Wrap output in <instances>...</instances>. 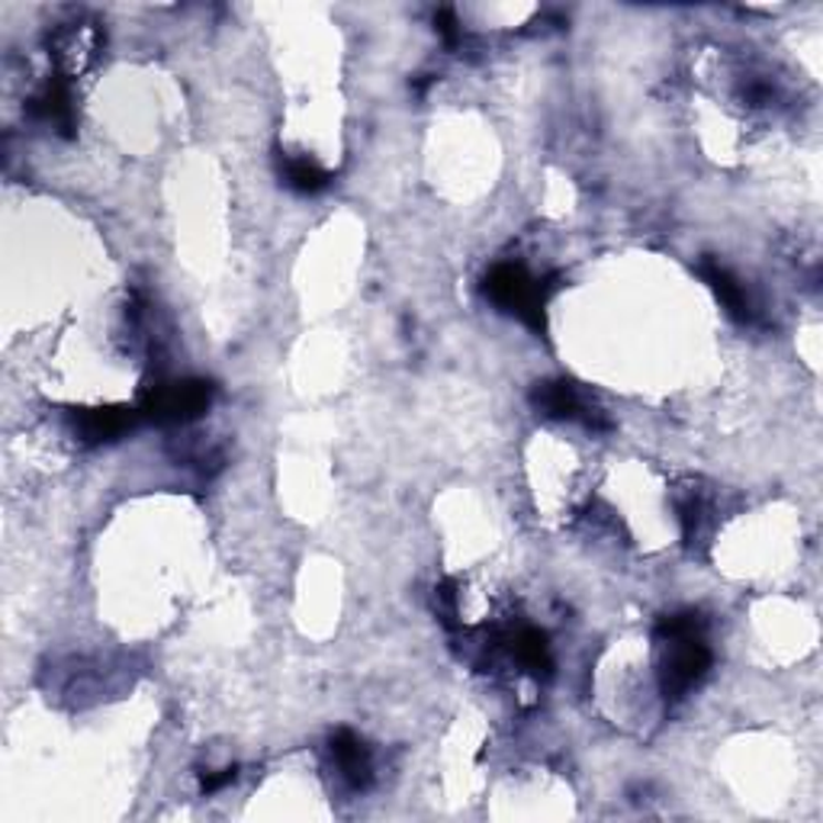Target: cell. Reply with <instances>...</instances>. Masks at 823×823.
<instances>
[{"mask_svg": "<svg viewBox=\"0 0 823 823\" xmlns=\"http://www.w3.org/2000/svg\"><path fill=\"white\" fill-rule=\"evenodd\" d=\"M663 692L685 695L712 666V650L705 643L702 624L695 614H675L663 628Z\"/></svg>", "mask_w": 823, "mask_h": 823, "instance_id": "1", "label": "cell"}, {"mask_svg": "<svg viewBox=\"0 0 823 823\" xmlns=\"http://www.w3.org/2000/svg\"><path fill=\"white\" fill-rule=\"evenodd\" d=\"M489 300L509 312H515L527 325H541L544 287L519 264H499L487 280Z\"/></svg>", "mask_w": 823, "mask_h": 823, "instance_id": "2", "label": "cell"}, {"mask_svg": "<svg viewBox=\"0 0 823 823\" xmlns=\"http://www.w3.org/2000/svg\"><path fill=\"white\" fill-rule=\"evenodd\" d=\"M206 406H210V386H206V383L184 380V383L161 386V389L151 396L149 412L154 418H164V421H184V418L203 412Z\"/></svg>", "mask_w": 823, "mask_h": 823, "instance_id": "3", "label": "cell"}, {"mask_svg": "<svg viewBox=\"0 0 823 823\" xmlns=\"http://www.w3.org/2000/svg\"><path fill=\"white\" fill-rule=\"evenodd\" d=\"M332 752H335L338 772L344 776V782L354 788H361L367 779H371V756L364 744L351 734V730H341L335 740H332Z\"/></svg>", "mask_w": 823, "mask_h": 823, "instance_id": "4", "label": "cell"}, {"mask_svg": "<svg viewBox=\"0 0 823 823\" xmlns=\"http://www.w3.org/2000/svg\"><path fill=\"white\" fill-rule=\"evenodd\" d=\"M705 277H708V284L717 290L720 302L730 309V316H737V319H749V316H752L749 293L740 287L737 277H730L727 267H720V264H705Z\"/></svg>", "mask_w": 823, "mask_h": 823, "instance_id": "5", "label": "cell"}, {"mask_svg": "<svg viewBox=\"0 0 823 823\" xmlns=\"http://www.w3.org/2000/svg\"><path fill=\"white\" fill-rule=\"evenodd\" d=\"M129 421H132V415H126V409L90 412V415L84 418V435H87V438H94V441H107V438H113V435L126 431V428H129Z\"/></svg>", "mask_w": 823, "mask_h": 823, "instance_id": "6", "label": "cell"}, {"mask_svg": "<svg viewBox=\"0 0 823 823\" xmlns=\"http://www.w3.org/2000/svg\"><path fill=\"white\" fill-rule=\"evenodd\" d=\"M287 181L300 190H319V188H325V181H329V178H325V171H322V168H316L312 161L297 158V161H290V164H287Z\"/></svg>", "mask_w": 823, "mask_h": 823, "instance_id": "7", "label": "cell"}]
</instances>
